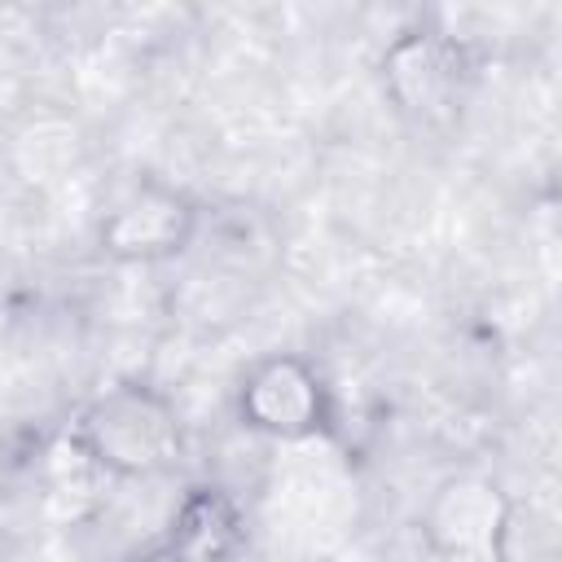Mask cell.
<instances>
[{"mask_svg":"<svg viewBox=\"0 0 562 562\" xmlns=\"http://www.w3.org/2000/svg\"><path fill=\"white\" fill-rule=\"evenodd\" d=\"M246 509L220 483H193L171 509L158 558L162 562H237L246 553Z\"/></svg>","mask_w":562,"mask_h":562,"instance_id":"cell-6","label":"cell"},{"mask_svg":"<svg viewBox=\"0 0 562 562\" xmlns=\"http://www.w3.org/2000/svg\"><path fill=\"white\" fill-rule=\"evenodd\" d=\"M202 211L198 202L162 180H140L132 193H123L97 224V246L105 259L119 263H162L189 250L198 237Z\"/></svg>","mask_w":562,"mask_h":562,"instance_id":"cell-5","label":"cell"},{"mask_svg":"<svg viewBox=\"0 0 562 562\" xmlns=\"http://www.w3.org/2000/svg\"><path fill=\"white\" fill-rule=\"evenodd\" d=\"M70 448L114 479H158L184 452V422L167 391L114 382L79 408Z\"/></svg>","mask_w":562,"mask_h":562,"instance_id":"cell-1","label":"cell"},{"mask_svg":"<svg viewBox=\"0 0 562 562\" xmlns=\"http://www.w3.org/2000/svg\"><path fill=\"white\" fill-rule=\"evenodd\" d=\"M237 417L263 439H312L334 430V391L294 351H272L241 373Z\"/></svg>","mask_w":562,"mask_h":562,"instance_id":"cell-3","label":"cell"},{"mask_svg":"<svg viewBox=\"0 0 562 562\" xmlns=\"http://www.w3.org/2000/svg\"><path fill=\"white\" fill-rule=\"evenodd\" d=\"M465 79H470L465 44L430 26L400 31L382 53V92L404 119L417 123L448 119L465 92Z\"/></svg>","mask_w":562,"mask_h":562,"instance_id":"cell-4","label":"cell"},{"mask_svg":"<svg viewBox=\"0 0 562 562\" xmlns=\"http://www.w3.org/2000/svg\"><path fill=\"white\" fill-rule=\"evenodd\" d=\"M518 501L483 470H457L435 483L417 514L422 544L448 562H501L514 536Z\"/></svg>","mask_w":562,"mask_h":562,"instance_id":"cell-2","label":"cell"}]
</instances>
